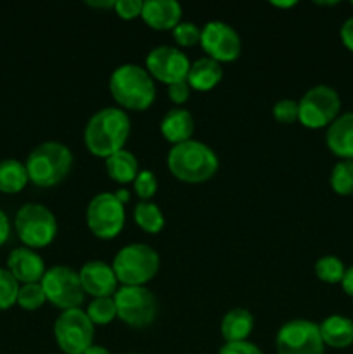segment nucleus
<instances>
[{
  "mask_svg": "<svg viewBox=\"0 0 353 354\" xmlns=\"http://www.w3.org/2000/svg\"><path fill=\"white\" fill-rule=\"evenodd\" d=\"M28 171L24 162L17 159H3L0 161V192L17 194L28 185Z\"/></svg>",
  "mask_w": 353,
  "mask_h": 354,
  "instance_id": "24",
  "label": "nucleus"
},
{
  "mask_svg": "<svg viewBox=\"0 0 353 354\" xmlns=\"http://www.w3.org/2000/svg\"><path fill=\"white\" fill-rule=\"evenodd\" d=\"M85 313L93 325H109L114 318H118L113 297H96Z\"/></svg>",
  "mask_w": 353,
  "mask_h": 354,
  "instance_id": "27",
  "label": "nucleus"
},
{
  "mask_svg": "<svg viewBox=\"0 0 353 354\" xmlns=\"http://www.w3.org/2000/svg\"><path fill=\"white\" fill-rule=\"evenodd\" d=\"M145 69L152 76V80L172 85V83L187 80L190 61L180 48L161 45V47L152 48L147 54Z\"/></svg>",
  "mask_w": 353,
  "mask_h": 354,
  "instance_id": "14",
  "label": "nucleus"
},
{
  "mask_svg": "<svg viewBox=\"0 0 353 354\" xmlns=\"http://www.w3.org/2000/svg\"><path fill=\"white\" fill-rule=\"evenodd\" d=\"M352 162H353V159H352Z\"/></svg>",
  "mask_w": 353,
  "mask_h": 354,
  "instance_id": "45",
  "label": "nucleus"
},
{
  "mask_svg": "<svg viewBox=\"0 0 353 354\" xmlns=\"http://www.w3.org/2000/svg\"><path fill=\"white\" fill-rule=\"evenodd\" d=\"M168 169L176 180L183 183H204L218 171V156L210 145L197 140H187L182 144L172 145L168 152Z\"/></svg>",
  "mask_w": 353,
  "mask_h": 354,
  "instance_id": "2",
  "label": "nucleus"
},
{
  "mask_svg": "<svg viewBox=\"0 0 353 354\" xmlns=\"http://www.w3.org/2000/svg\"><path fill=\"white\" fill-rule=\"evenodd\" d=\"M14 228L24 248L42 249L54 242L57 235V220L44 204L28 203L17 209Z\"/></svg>",
  "mask_w": 353,
  "mask_h": 354,
  "instance_id": "6",
  "label": "nucleus"
},
{
  "mask_svg": "<svg viewBox=\"0 0 353 354\" xmlns=\"http://www.w3.org/2000/svg\"><path fill=\"white\" fill-rule=\"evenodd\" d=\"M277 354H324L318 325L307 318H294L279 328L275 337Z\"/></svg>",
  "mask_w": 353,
  "mask_h": 354,
  "instance_id": "12",
  "label": "nucleus"
},
{
  "mask_svg": "<svg viewBox=\"0 0 353 354\" xmlns=\"http://www.w3.org/2000/svg\"><path fill=\"white\" fill-rule=\"evenodd\" d=\"M331 189L338 196H352L353 194V162L339 161L331 171Z\"/></svg>",
  "mask_w": 353,
  "mask_h": 354,
  "instance_id": "28",
  "label": "nucleus"
},
{
  "mask_svg": "<svg viewBox=\"0 0 353 354\" xmlns=\"http://www.w3.org/2000/svg\"><path fill=\"white\" fill-rule=\"evenodd\" d=\"M116 313L132 328H145L158 318V299L145 287H123L113 296Z\"/></svg>",
  "mask_w": 353,
  "mask_h": 354,
  "instance_id": "8",
  "label": "nucleus"
},
{
  "mask_svg": "<svg viewBox=\"0 0 353 354\" xmlns=\"http://www.w3.org/2000/svg\"><path fill=\"white\" fill-rule=\"evenodd\" d=\"M87 227L102 241L118 237L125 227V206L114 194H97L87 206Z\"/></svg>",
  "mask_w": 353,
  "mask_h": 354,
  "instance_id": "11",
  "label": "nucleus"
},
{
  "mask_svg": "<svg viewBox=\"0 0 353 354\" xmlns=\"http://www.w3.org/2000/svg\"><path fill=\"white\" fill-rule=\"evenodd\" d=\"M270 6L282 7V9H289V7L296 6V2H294V0H291V2H270Z\"/></svg>",
  "mask_w": 353,
  "mask_h": 354,
  "instance_id": "43",
  "label": "nucleus"
},
{
  "mask_svg": "<svg viewBox=\"0 0 353 354\" xmlns=\"http://www.w3.org/2000/svg\"><path fill=\"white\" fill-rule=\"evenodd\" d=\"M116 0H89L87 6L93 7V9H114Z\"/></svg>",
  "mask_w": 353,
  "mask_h": 354,
  "instance_id": "40",
  "label": "nucleus"
},
{
  "mask_svg": "<svg viewBox=\"0 0 353 354\" xmlns=\"http://www.w3.org/2000/svg\"><path fill=\"white\" fill-rule=\"evenodd\" d=\"M114 196H116V199L120 201L123 206L128 203V201H130V192H128L127 189H118L116 192H114Z\"/></svg>",
  "mask_w": 353,
  "mask_h": 354,
  "instance_id": "41",
  "label": "nucleus"
},
{
  "mask_svg": "<svg viewBox=\"0 0 353 354\" xmlns=\"http://www.w3.org/2000/svg\"><path fill=\"white\" fill-rule=\"evenodd\" d=\"M173 38L182 47H194L201 40V28L194 23H182L180 21L172 30Z\"/></svg>",
  "mask_w": 353,
  "mask_h": 354,
  "instance_id": "32",
  "label": "nucleus"
},
{
  "mask_svg": "<svg viewBox=\"0 0 353 354\" xmlns=\"http://www.w3.org/2000/svg\"><path fill=\"white\" fill-rule=\"evenodd\" d=\"M109 92L120 109L145 111L154 104L156 85L147 69L137 64H121L111 73Z\"/></svg>",
  "mask_w": 353,
  "mask_h": 354,
  "instance_id": "3",
  "label": "nucleus"
},
{
  "mask_svg": "<svg viewBox=\"0 0 353 354\" xmlns=\"http://www.w3.org/2000/svg\"><path fill=\"white\" fill-rule=\"evenodd\" d=\"M141 17L152 30H173L182 19V6L176 0H145Z\"/></svg>",
  "mask_w": 353,
  "mask_h": 354,
  "instance_id": "17",
  "label": "nucleus"
},
{
  "mask_svg": "<svg viewBox=\"0 0 353 354\" xmlns=\"http://www.w3.org/2000/svg\"><path fill=\"white\" fill-rule=\"evenodd\" d=\"M322 341L334 349H346L353 344V320L343 315H331L320 325Z\"/></svg>",
  "mask_w": 353,
  "mask_h": 354,
  "instance_id": "21",
  "label": "nucleus"
},
{
  "mask_svg": "<svg viewBox=\"0 0 353 354\" xmlns=\"http://www.w3.org/2000/svg\"><path fill=\"white\" fill-rule=\"evenodd\" d=\"M127 354H138V353H127Z\"/></svg>",
  "mask_w": 353,
  "mask_h": 354,
  "instance_id": "44",
  "label": "nucleus"
},
{
  "mask_svg": "<svg viewBox=\"0 0 353 354\" xmlns=\"http://www.w3.org/2000/svg\"><path fill=\"white\" fill-rule=\"evenodd\" d=\"M339 37H341L343 45L353 52V17H350V19L343 23L341 30H339Z\"/></svg>",
  "mask_w": 353,
  "mask_h": 354,
  "instance_id": "37",
  "label": "nucleus"
},
{
  "mask_svg": "<svg viewBox=\"0 0 353 354\" xmlns=\"http://www.w3.org/2000/svg\"><path fill=\"white\" fill-rule=\"evenodd\" d=\"M272 114L279 123L291 124L298 121V102L293 99H282L273 104Z\"/></svg>",
  "mask_w": 353,
  "mask_h": 354,
  "instance_id": "33",
  "label": "nucleus"
},
{
  "mask_svg": "<svg viewBox=\"0 0 353 354\" xmlns=\"http://www.w3.org/2000/svg\"><path fill=\"white\" fill-rule=\"evenodd\" d=\"M142 6H144L142 0H116V3H114V12L121 19L132 21L135 17H141Z\"/></svg>",
  "mask_w": 353,
  "mask_h": 354,
  "instance_id": "34",
  "label": "nucleus"
},
{
  "mask_svg": "<svg viewBox=\"0 0 353 354\" xmlns=\"http://www.w3.org/2000/svg\"><path fill=\"white\" fill-rule=\"evenodd\" d=\"M24 166L33 185L51 189L69 175L73 168V154L61 142H44L30 152Z\"/></svg>",
  "mask_w": 353,
  "mask_h": 354,
  "instance_id": "4",
  "label": "nucleus"
},
{
  "mask_svg": "<svg viewBox=\"0 0 353 354\" xmlns=\"http://www.w3.org/2000/svg\"><path fill=\"white\" fill-rule=\"evenodd\" d=\"M201 48L217 62H232L241 55L242 44L237 31L224 21H210L201 28Z\"/></svg>",
  "mask_w": 353,
  "mask_h": 354,
  "instance_id": "13",
  "label": "nucleus"
},
{
  "mask_svg": "<svg viewBox=\"0 0 353 354\" xmlns=\"http://www.w3.org/2000/svg\"><path fill=\"white\" fill-rule=\"evenodd\" d=\"M163 137L173 145L182 144L192 138L194 133V118L189 109L183 107H173L163 116L161 124H159Z\"/></svg>",
  "mask_w": 353,
  "mask_h": 354,
  "instance_id": "19",
  "label": "nucleus"
},
{
  "mask_svg": "<svg viewBox=\"0 0 353 354\" xmlns=\"http://www.w3.org/2000/svg\"><path fill=\"white\" fill-rule=\"evenodd\" d=\"M134 218L138 228L147 234H159L165 227V216L158 204H154L152 201H138L134 209Z\"/></svg>",
  "mask_w": 353,
  "mask_h": 354,
  "instance_id": "25",
  "label": "nucleus"
},
{
  "mask_svg": "<svg viewBox=\"0 0 353 354\" xmlns=\"http://www.w3.org/2000/svg\"><path fill=\"white\" fill-rule=\"evenodd\" d=\"M341 111V99L332 86H311L298 102V121L310 130L327 128Z\"/></svg>",
  "mask_w": 353,
  "mask_h": 354,
  "instance_id": "7",
  "label": "nucleus"
},
{
  "mask_svg": "<svg viewBox=\"0 0 353 354\" xmlns=\"http://www.w3.org/2000/svg\"><path fill=\"white\" fill-rule=\"evenodd\" d=\"M218 354H263L262 349L249 341L242 342H225Z\"/></svg>",
  "mask_w": 353,
  "mask_h": 354,
  "instance_id": "35",
  "label": "nucleus"
},
{
  "mask_svg": "<svg viewBox=\"0 0 353 354\" xmlns=\"http://www.w3.org/2000/svg\"><path fill=\"white\" fill-rule=\"evenodd\" d=\"M7 270L12 273V277L21 286L42 282L47 272L44 258L35 249L24 248V245L10 251V254L7 256Z\"/></svg>",
  "mask_w": 353,
  "mask_h": 354,
  "instance_id": "16",
  "label": "nucleus"
},
{
  "mask_svg": "<svg viewBox=\"0 0 353 354\" xmlns=\"http://www.w3.org/2000/svg\"><path fill=\"white\" fill-rule=\"evenodd\" d=\"M83 354H111V353L107 351L106 348H102V346H96V344H93V346H90V348L87 349V351L83 353Z\"/></svg>",
  "mask_w": 353,
  "mask_h": 354,
  "instance_id": "42",
  "label": "nucleus"
},
{
  "mask_svg": "<svg viewBox=\"0 0 353 354\" xmlns=\"http://www.w3.org/2000/svg\"><path fill=\"white\" fill-rule=\"evenodd\" d=\"M21 283L12 277L7 268H0V311L10 310L17 304Z\"/></svg>",
  "mask_w": 353,
  "mask_h": 354,
  "instance_id": "30",
  "label": "nucleus"
},
{
  "mask_svg": "<svg viewBox=\"0 0 353 354\" xmlns=\"http://www.w3.org/2000/svg\"><path fill=\"white\" fill-rule=\"evenodd\" d=\"M96 325L80 308L62 311L54 324V337L64 354H83L93 346Z\"/></svg>",
  "mask_w": 353,
  "mask_h": 354,
  "instance_id": "9",
  "label": "nucleus"
},
{
  "mask_svg": "<svg viewBox=\"0 0 353 354\" xmlns=\"http://www.w3.org/2000/svg\"><path fill=\"white\" fill-rule=\"evenodd\" d=\"M345 272V263L336 256H322L315 263V275L325 283H341Z\"/></svg>",
  "mask_w": 353,
  "mask_h": 354,
  "instance_id": "26",
  "label": "nucleus"
},
{
  "mask_svg": "<svg viewBox=\"0 0 353 354\" xmlns=\"http://www.w3.org/2000/svg\"><path fill=\"white\" fill-rule=\"evenodd\" d=\"M341 286H343V290H345L350 297H353V266L346 268Z\"/></svg>",
  "mask_w": 353,
  "mask_h": 354,
  "instance_id": "39",
  "label": "nucleus"
},
{
  "mask_svg": "<svg viewBox=\"0 0 353 354\" xmlns=\"http://www.w3.org/2000/svg\"><path fill=\"white\" fill-rule=\"evenodd\" d=\"M9 235H10V221L9 216L0 209V248L9 241Z\"/></svg>",
  "mask_w": 353,
  "mask_h": 354,
  "instance_id": "38",
  "label": "nucleus"
},
{
  "mask_svg": "<svg viewBox=\"0 0 353 354\" xmlns=\"http://www.w3.org/2000/svg\"><path fill=\"white\" fill-rule=\"evenodd\" d=\"M40 283L48 303L61 311L80 308L87 296L80 282V275L68 266L59 265L48 268Z\"/></svg>",
  "mask_w": 353,
  "mask_h": 354,
  "instance_id": "10",
  "label": "nucleus"
},
{
  "mask_svg": "<svg viewBox=\"0 0 353 354\" xmlns=\"http://www.w3.org/2000/svg\"><path fill=\"white\" fill-rule=\"evenodd\" d=\"M253 328H255V317L251 315V311L244 310V308H234V310L227 311L220 324L221 337L225 342L248 341Z\"/></svg>",
  "mask_w": 353,
  "mask_h": 354,
  "instance_id": "22",
  "label": "nucleus"
},
{
  "mask_svg": "<svg viewBox=\"0 0 353 354\" xmlns=\"http://www.w3.org/2000/svg\"><path fill=\"white\" fill-rule=\"evenodd\" d=\"M106 171L111 180L125 185V183L134 182L141 169H138L137 158L130 151L123 149V151L116 152L106 159Z\"/></svg>",
  "mask_w": 353,
  "mask_h": 354,
  "instance_id": "23",
  "label": "nucleus"
},
{
  "mask_svg": "<svg viewBox=\"0 0 353 354\" xmlns=\"http://www.w3.org/2000/svg\"><path fill=\"white\" fill-rule=\"evenodd\" d=\"M132 123L128 114L120 107H104L87 121L83 138L85 147L96 158L107 159L123 151L130 137Z\"/></svg>",
  "mask_w": 353,
  "mask_h": 354,
  "instance_id": "1",
  "label": "nucleus"
},
{
  "mask_svg": "<svg viewBox=\"0 0 353 354\" xmlns=\"http://www.w3.org/2000/svg\"><path fill=\"white\" fill-rule=\"evenodd\" d=\"M221 78H224L221 64L211 57H201L190 62L189 75H187V83H189L190 90L210 92L221 82Z\"/></svg>",
  "mask_w": 353,
  "mask_h": 354,
  "instance_id": "20",
  "label": "nucleus"
},
{
  "mask_svg": "<svg viewBox=\"0 0 353 354\" xmlns=\"http://www.w3.org/2000/svg\"><path fill=\"white\" fill-rule=\"evenodd\" d=\"M47 297H45L42 283H24L19 287V294H17V306L23 308L26 311H37L45 304Z\"/></svg>",
  "mask_w": 353,
  "mask_h": 354,
  "instance_id": "29",
  "label": "nucleus"
},
{
  "mask_svg": "<svg viewBox=\"0 0 353 354\" xmlns=\"http://www.w3.org/2000/svg\"><path fill=\"white\" fill-rule=\"evenodd\" d=\"M113 270L123 287H144L159 272V254L147 244H128L116 252Z\"/></svg>",
  "mask_w": 353,
  "mask_h": 354,
  "instance_id": "5",
  "label": "nucleus"
},
{
  "mask_svg": "<svg viewBox=\"0 0 353 354\" xmlns=\"http://www.w3.org/2000/svg\"><path fill=\"white\" fill-rule=\"evenodd\" d=\"M329 151L341 161L353 159V113H343L332 121L325 131Z\"/></svg>",
  "mask_w": 353,
  "mask_h": 354,
  "instance_id": "18",
  "label": "nucleus"
},
{
  "mask_svg": "<svg viewBox=\"0 0 353 354\" xmlns=\"http://www.w3.org/2000/svg\"><path fill=\"white\" fill-rule=\"evenodd\" d=\"M80 282H82L83 290L85 294L96 297H113L116 294L118 287V279L114 275L113 266L107 265V263L99 261H87L85 265L80 270Z\"/></svg>",
  "mask_w": 353,
  "mask_h": 354,
  "instance_id": "15",
  "label": "nucleus"
},
{
  "mask_svg": "<svg viewBox=\"0 0 353 354\" xmlns=\"http://www.w3.org/2000/svg\"><path fill=\"white\" fill-rule=\"evenodd\" d=\"M190 95V86L187 83V80H182V82H176L168 85V97L173 104L180 106V104H185L189 100Z\"/></svg>",
  "mask_w": 353,
  "mask_h": 354,
  "instance_id": "36",
  "label": "nucleus"
},
{
  "mask_svg": "<svg viewBox=\"0 0 353 354\" xmlns=\"http://www.w3.org/2000/svg\"><path fill=\"white\" fill-rule=\"evenodd\" d=\"M134 190L141 201H151L158 192V178L149 169H141L134 180Z\"/></svg>",
  "mask_w": 353,
  "mask_h": 354,
  "instance_id": "31",
  "label": "nucleus"
}]
</instances>
